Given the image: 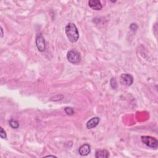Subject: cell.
Returning <instances> with one entry per match:
<instances>
[{
    "instance_id": "cell-16",
    "label": "cell",
    "mask_w": 158,
    "mask_h": 158,
    "mask_svg": "<svg viewBox=\"0 0 158 158\" xmlns=\"http://www.w3.org/2000/svg\"><path fill=\"white\" fill-rule=\"evenodd\" d=\"M46 157H56L55 156H52V155H49V156H47Z\"/></svg>"
},
{
    "instance_id": "cell-3",
    "label": "cell",
    "mask_w": 158,
    "mask_h": 158,
    "mask_svg": "<svg viewBox=\"0 0 158 158\" xmlns=\"http://www.w3.org/2000/svg\"><path fill=\"white\" fill-rule=\"evenodd\" d=\"M67 58L68 61L72 64H77L81 61L80 53L76 49H72L69 51L67 54Z\"/></svg>"
},
{
    "instance_id": "cell-8",
    "label": "cell",
    "mask_w": 158,
    "mask_h": 158,
    "mask_svg": "<svg viewBox=\"0 0 158 158\" xmlns=\"http://www.w3.org/2000/svg\"><path fill=\"white\" fill-rule=\"evenodd\" d=\"M91 151L90 146L88 144L82 145L79 149V153L81 156H87Z\"/></svg>"
},
{
    "instance_id": "cell-11",
    "label": "cell",
    "mask_w": 158,
    "mask_h": 158,
    "mask_svg": "<svg viewBox=\"0 0 158 158\" xmlns=\"http://www.w3.org/2000/svg\"><path fill=\"white\" fill-rule=\"evenodd\" d=\"M0 137H1V138L3 139L6 138V137H7L6 132L3 130L2 127L0 128Z\"/></svg>"
},
{
    "instance_id": "cell-4",
    "label": "cell",
    "mask_w": 158,
    "mask_h": 158,
    "mask_svg": "<svg viewBox=\"0 0 158 158\" xmlns=\"http://www.w3.org/2000/svg\"><path fill=\"white\" fill-rule=\"evenodd\" d=\"M134 82V77L130 74L123 73L120 77V83L125 86H130Z\"/></svg>"
},
{
    "instance_id": "cell-7",
    "label": "cell",
    "mask_w": 158,
    "mask_h": 158,
    "mask_svg": "<svg viewBox=\"0 0 158 158\" xmlns=\"http://www.w3.org/2000/svg\"><path fill=\"white\" fill-rule=\"evenodd\" d=\"M99 121H100V119H99V118L98 117L93 118L88 121L86 125V127L88 129H91L93 128H95L98 126Z\"/></svg>"
},
{
    "instance_id": "cell-10",
    "label": "cell",
    "mask_w": 158,
    "mask_h": 158,
    "mask_svg": "<svg viewBox=\"0 0 158 158\" xmlns=\"http://www.w3.org/2000/svg\"><path fill=\"white\" fill-rule=\"evenodd\" d=\"M10 125L11 126V127L14 129H18L19 128V122L15 120V119H11L10 121Z\"/></svg>"
},
{
    "instance_id": "cell-2",
    "label": "cell",
    "mask_w": 158,
    "mask_h": 158,
    "mask_svg": "<svg viewBox=\"0 0 158 158\" xmlns=\"http://www.w3.org/2000/svg\"><path fill=\"white\" fill-rule=\"evenodd\" d=\"M141 141L147 146L156 149L158 146V141L154 137L150 136H142L141 137Z\"/></svg>"
},
{
    "instance_id": "cell-13",
    "label": "cell",
    "mask_w": 158,
    "mask_h": 158,
    "mask_svg": "<svg viewBox=\"0 0 158 158\" xmlns=\"http://www.w3.org/2000/svg\"><path fill=\"white\" fill-rule=\"evenodd\" d=\"M138 27L137 26V24H131V26H130V29L132 30H136L137 29Z\"/></svg>"
},
{
    "instance_id": "cell-15",
    "label": "cell",
    "mask_w": 158,
    "mask_h": 158,
    "mask_svg": "<svg viewBox=\"0 0 158 158\" xmlns=\"http://www.w3.org/2000/svg\"><path fill=\"white\" fill-rule=\"evenodd\" d=\"M1 37H2L3 36V29L2 27H1Z\"/></svg>"
},
{
    "instance_id": "cell-14",
    "label": "cell",
    "mask_w": 158,
    "mask_h": 158,
    "mask_svg": "<svg viewBox=\"0 0 158 158\" xmlns=\"http://www.w3.org/2000/svg\"><path fill=\"white\" fill-rule=\"evenodd\" d=\"M111 85L112 88H113L114 89H115L116 87H117V82H116L115 79L114 80V83H112V82H111Z\"/></svg>"
},
{
    "instance_id": "cell-6",
    "label": "cell",
    "mask_w": 158,
    "mask_h": 158,
    "mask_svg": "<svg viewBox=\"0 0 158 158\" xmlns=\"http://www.w3.org/2000/svg\"><path fill=\"white\" fill-rule=\"evenodd\" d=\"M89 6L94 10L99 11L102 9V5L101 2L98 0H90L88 2Z\"/></svg>"
},
{
    "instance_id": "cell-5",
    "label": "cell",
    "mask_w": 158,
    "mask_h": 158,
    "mask_svg": "<svg viewBox=\"0 0 158 158\" xmlns=\"http://www.w3.org/2000/svg\"><path fill=\"white\" fill-rule=\"evenodd\" d=\"M36 45L38 50L41 52H43L46 49L45 40L43 36L41 34H38L36 38Z\"/></svg>"
},
{
    "instance_id": "cell-1",
    "label": "cell",
    "mask_w": 158,
    "mask_h": 158,
    "mask_svg": "<svg viewBox=\"0 0 158 158\" xmlns=\"http://www.w3.org/2000/svg\"><path fill=\"white\" fill-rule=\"evenodd\" d=\"M65 34L69 40L72 43H76L79 38V34L77 28L73 23H69L65 27Z\"/></svg>"
},
{
    "instance_id": "cell-12",
    "label": "cell",
    "mask_w": 158,
    "mask_h": 158,
    "mask_svg": "<svg viewBox=\"0 0 158 158\" xmlns=\"http://www.w3.org/2000/svg\"><path fill=\"white\" fill-rule=\"evenodd\" d=\"M65 111L66 113H67L69 115H72V114H73L74 113V111H73V109L71 107H66V108H65Z\"/></svg>"
},
{
    "instance_id": "cell-9",
    "label": "cell",
    "mask_w": 158,
    "mask_h": 158,
    "mask_svg": "<svg viewBox=\"0 0 158 158\" xmlns=\"http://www.w3.org/2000/svg\"><path fill=\"white\" fill-rule=\"evenodd\" d=\"M109 156V153L106 149H98L95 153L96 158H107Z\"/></svg>"
}]
</instances>
